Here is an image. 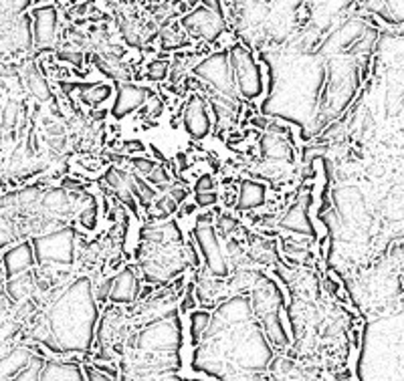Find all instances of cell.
I'll list each match as a JSON object with an SVG mask.
<instances>
[{
    "label": "cell",
    "mask_w": 404,
    "mask_h": 381,
    "mask_svg": "<svg viewBox=\"0 0 404 381\" xmlns=\"http://www.w3.org/2000/svg\"><path fill=\"white\" fill-rule=\"evenodd\" d=\"M95 297L89 278L75 281L65 290L49 313V329L55 335L57 343L65 351H85L93 339V327L97 323Z\"/></svg>",
    "instance_id": "obj_1"
},
{
    "label": "cell",
    "mask_w": 404,
    "mask_h": 381,
    "mask_svg": "<svg viewBox=\"0 0 404 381\" xmlns=\"http://www.w3.org/2000/svg\"><path fill=\"white\" fill-rule=\"evenodd\" d=\"M358 378L403 380V315L380 319L366 327Z\"/></svg>",
    "instance_id": "obj_2"
},
{
    "label": "cell",
    "mask_w": 404,
    "mask_h": 381,
    "mask_svg": "<svg viewBox=\"0 0 404 381\" xmlns=\"http://www.w3.org/2000/svg\"><path fill=\"white\" fill-rule=\"evenodd\" d=\"M229 65L233 71V79L240 97L245 99H257L263 93V73L255 63L253 53L245 45H235L229 51Z\"/></svg>",
    "instance_id": "obj_3"
},
{
    "label": "cell",
    "mask_w": 404,
    "mask_h": 381,
    "mask_svg": "<svg viewBox=\"0 0 404 381\" xmlns=\"http://www.w3.org/2000/svg\"><path fill=\"white\" fill-rule=\"evenodd\" d=\"M38 264H71L75 256L73 228H59L49 234L37 236L33 242Z\"/></svg>",
    "instance_id": "obj_4"
},
{
    "label": "cell",
    "mask_w": 404,
    "mask_h": 381,
    "mask_svg": "<svg viewBox=\"0 0 404 381\" xmlns=\"http://www.w3.org/2000/svg\"><path fill=\"white\" fill-rule=\"evenodd\" d=\"M192 73L199 79L206 81L208 85H212V89L219 91L221 95H226V97L237 101L239 91H237L233 71H231V65H229V54L224 51L208 54L206 59H202L201 63H196L192 67Z\"/></svg>",
    "instance_id": "obj_5"
},
{
    "label": "cell",
    "mask_w": 404,
    "mask_h": 381,
    "mask_svg": "<svg viewBox=\"0 0 404 381\" xmlns=\"http://www.w3.org/2000/svg\"><path fill=\"white\" fill-rule=\"evenodd\" d=\"M182 341V333H180V327L178 321H166L160 319L152 325H147L146 329L140 331L136 343L140 349L144 351H152V353H174Z\"/></svg>",
    "instance_id": "obj_6"
},
{
    "label": "cell",
    "mask_w": 404,
    "mask_h": 381,
    "mask_svg": "<svg viewBox=\"0 0 404 381\" xmlns=\"http://www.w3.org/2000/svg\"><path fill=\"white\" fill-rule=\"evenodd\" d=\"M184 31H188L196 38H204V40H215L224 33L226 24H224V17L217 10L206 8L204 4L194 8L192 13H188L182 18Z\"/></svg>",
    "instance_id": "obj_7"
},
{
    "label": "cell",
    "mask_w": 404,
    "mask_h": 381,
    "mask_svg": "<svg viewBox=\"0 0 404 381\" xmlns=\"http://www.w3.org/2000/svg\"><path fill=\"white\" fill-rule=\"evenodd\" d=\"M194 240L201 246V253L204 256L206 269L215 276H226L229 274V267L222 254V246L219 242V236L215 232V228L210 224H201L194 232Z\"/></svg>",
    "instance_id": "obj_8"
},
{
    "label": "cell",
    "mask_w": 404,
    "mask_h": 381,
    "mask_svg": "<svg viewBox=\"0 0 404 381\" xmlns=\"http://www.w3.org/2000/svg\"><path fill=\"white\" fill-rule=\"evenodd\" d=\"M182 121L184 129L196 140H202V137H206L210 133L212 121H210V115H208V109H206V101L202 99L201 95H190L188 97V101L184 103Z\"/></svg>",
    "instance_id": "obj_9"
},
{
    "label": "cell",
    "mask_w": 404,
    "mask_h": 381,
    "mask_svg": "<svg viewBox=\"0 0 404 381\" xmlns=\"http://www.w3.org/2000/svg\"><path fill=\"white\" fill-rule=\"evenodd\" d=\"M152 93L147 87H140V85H134L131 81H126L117 87V95H115V101H113V107H111V115L115 119H122L129 113L138 111V109L144 105L147 97Z\"/></svg>",
    "instance_id": "obj_10"
},
{
    "label": "cell",
    "mask_w": 404,
    "mask_h": 381,
    "mask_svg": "<svg viewBox=\"0 0 404 381\" xmlns=\"http://www.w3.org/2000/svg\"><path fill=\"white\" fill-rule=\"evenodd\" d=\"M106 181L110 186L111 190L115 192L117 200L122 204H126L131 212L138 210V200H140V194H138V188H136V181H134V176L131 172H126L122 167H115L111 165L106 174Z\"/></svg>",
    "instance_id": "obj_11"
},
{
    "label": "cell",
    "mask_w": 404,
    "mask_h": 381,
    "mask_svg": "<svg viewBox=\"0 0 404 381\" xmlns=\"http://www.w3.org/2000/svg\"><path fill=\"white\" fill-rule=\"evenodd\" d=\"M57 24H59V15H57L55 6L45 4L37 6L33 10V40L38 47H49L53 45L57 36Z\"/></svg>",
    "instance_id": "obj_12"
},
{
    "label": "cell",
    "mask_w": 404,
    "mask_h": 381,
    "mask_svg": "<svg viewBox=\"0 0 404 381\" xmlns=\"http://www.w3.org/2000/svg\"><path fill=\"white\" fill-rule=\"evenodd\" d=\"M140 294V281H138V274L134 269H122L113 278H111L110 287V297L113 303L117 305H128L134 303Z\"/></svg>",
    "instance_id": "obj_13"
},
{
    "label": "cell",
    "mask_w": 404,
    "mask_h": 381,
    "mask_svg": "<svg viewBox=\"0 0 404 381\" xmlns=\"http://www.w3.org/2000/svg\"><path fill=\"white\" fill-rule=\"evenodd\" d=\"M35 251H33V244L31 242H20L17 246L8 248L4 256H2V264H4V272H6V278H13V276H20L29 269L35 267Z\"/></svg>",
    "instance_id": "obj_14"
},
{
    "label": "cell",
    "mask_w": 404,
    "mask_h": 381,
    "mask_svg": "<svg viewBox=\"0 0 404 381\" xmlns=\"http://www.w3.org/2000/svg\"><path fill=\"white\" fill-rule=\"evenodd\" d=\"M310 206H308V196L295 202L294 206L289 208V212L285 214V218L279 222V226L283 230L289 232H297V234H312V222H310Z\"/></svg>",
    "instance_id": "obj_15"
},
{
    "label": "cell",
    "mask_w": 404,
    "mask_h": 381,
    "mask_svg": "<svg viewBox=\"0 0 404 381\" xmlns=\"http://www.w3.org/2000/svg\"><path fill=\"white\" fill-rule=\"evenodd\" d=\"M93 65L97 67V71H101L106 77H110L117 83L131 81V69L122 61V54L93 53Z\"/></svg>",
    "instance_id": "obj_16"
},
{
    "label": "cell",
    "mask_w": 404,
    "mask_h": 381,
    "mask_svg": "<svg viewBox=\"0 0 404 381\" xmlns=\"http://www.w3.org/2000/svg\"><path fill=\"white\" fill-rule=\"evenodd\" d=\"M83 378L81 367L67 361H45L38 373V380L43 381H81Z\"/></svg>",
    "instance_id": "obj_17"
},
{
    "label": "cell",
    "mask_w": 404,
    "mask_h": 381,
    "mask_svg": "<svg viewBox=\"0 0 404 381\" xmlns=\"http://www.w3.org/2000/svg\"><path fill=\"white\" fill-rule=\"evenodd\" d=\"M251 305H249V301L247 299H243V297H235V299H231V301H226V303H222L219 311H217V315L215 317H219L224 325H235V323H245L249 317H251Z\"/></svg>",
    "instance_id": "obj_18"
},
{
    "label": "cell",
    "mask_w": 404,
    "mask_h": 381,
    "mask_svg": "<svg viewBox=\"0 0 404 381\" xmlns=\"http://www.w3.org/2000/svg\"><path fill=\"white\" fill-rule=\"evenodd\" d=\"M31 359H33V353L29 349H15V351L6 353L0 359V380L17 378L20 369H24V365Z\"/></svg>",
    "instance_id": "obj_19"
},
{
    "label": "cell",
    "mask_w": 404,
    "mask_h": 381,
    "mask_svg": "<svg viewBox=\"0 0 404 381\" xmlns=\"http://www.w3.org/2000/svg\"><path fill=\"white\" fill-rule=\"evenodd\" d=\"M265 186L253 180H245L240 184L239 190V210H253L265 204Z\"/></svg>",
    "instance_id": "obj_20"
},
{
    "label": "cell",
    "mask_w": 404,
    "mask_h": 381,
    "mask_svg": "<svg viewBox=\"0 0 404 381\" xmlns=\"http://www.w3.org/2000/svg\"><path fill=\"white\" fill-rule=\"evenodd\" d=\"M261 149H263V156L269 160H289L291 158V149L287 142L281 137V133L267 131L261 137Z\"/></svg>",
    "instance_id": "obj_21"
},
{
    "label": "cell",
    "mask_w": 404,
    "mask_h": 381,
    "mask_svg": "<svg viewBox=\"0 0 404 381\" xmlns=\"http://www.w3.org/2000/svg\"><path fill=\"white\" fill-rule=\"evenodd\" d=\"M79 99L85 103V105H92L97 107L101 105L103 101H108L111 97V87L110 85H103V83H87V85H79Z\"/></svg>",
    "instance_id": "obj_22"
},
{
    "label": "cell",
    "mask_w": 404,
    "mask_h": 381,
    "mask_svg": "<svg viewBox=\"0 0 404 381\" xmlns=\"http://www.w3.org/2000/svg\"><path fill=\"white\" fill-rule=\"evenodd\" d=\"M263 325H265V337L271 345L277 347H283L287 345V333H285V327L281 323V319L277 317L275 311H269L263 315Z\"/></svg>",
    "instance_id": "obj_23"
},
{
    "label": "cell",
    "mask_w": 404,
    "mask_h": 381,
    "mask_svg": "<svg viewBox=\"0 0 404 381\" xmlns=\"http://www.w3.org/2000/svg\"><path fill=\"white\" fill-rule=\"evenodd\" d=\"M41 206L51 212V214H63L69 210V198H67V192L65 188H55V190H49L47 194L41 196Z\"/></svg>",
    "instance_id": "obj_24"
},
{
    "label": "cell",
    "mask_w": 404,
    "mask_h": 381,
    "mask_svg": "<svg viewBox=\"0 0 404 381\" xmlns=\"http://www.w3.org/2000/svg\"><path fill=\"white\" fill-rule=\"evenodd\" d=\"M27 85H29L31 93L37 97L38 101H47V99L51 97V89H49L47 81L43 79V75H41L35 67H31V69L27 71Z\"/></svg>",
    "instance_id": "obj_25"
},
{
    "label": "cell",
    "mask_w": 404,
    "mask_h": 381,
    "mask_svg": "<svg viewBox=\"0 0 404 381\" xmlns=\"http://www.w3.org/2000/svg\"><path fill=\"white\" fill-rule=\"evenodd\" d=\"M117 27H120V33L122 36L126 38V43L131 45V47H142V43H144V33H142V29L131 20V18H120V22H117Z\"/></svg>",
    "instance_id": "obj_26"
},
{
    "label": "cell",
    "mask_w": 404,
    "mask_h": 381,
    "mask_svg": "<svg viewBox=\"0 0 404 381\" xmlns=\"http://www.w3.org/2000/svg\"><path fill=\"white\" fill-rule=\"evenodd\" d=\"M160 43H162L166 51H176V49L184 47L186 38H184V33L176 24H170V27H164L160 31Z\"/></svg>",
    "instance_id": "obj_27"
},
{
    "label": "cell",
    "mask_w": 404,
    "mask_h": 381,
    "mask_svg": "<svg viewBox=\"0 0 404 381\" xmlns=\"http://www.w3.org/2000/svg\"><path fill=\"white\" fill-rule=\"evenodd\" d=\"M210 313L208 311H194L190 315V333H192V341L199 343L202 339V335L206 333L208 323H210Z\"/></svg>",
    "instance_id": "obj_28"
},
{
    "label": "cell",
    "mask_w": 404,
    "mask_h": 381,
    "mask_svg": "<svg viewBox=\"0 0 404 381\" xmlns=\"http://www.w3.org/2000/svg\"><path fill=\"white\" fill-rule=\"evenodd\" d=\"M146 180L152 184V186H158V188H170L172 186V180H170V174L166 172V167L162 163H156L152 167V172L146 176Z\"/></svg>",
    "instance_id": "obj_29"
},
{
    "label": "cell",
    "mask_w": 404,
    "mask_h": 381,
    "mask_svg": "<svg viewBox=\"0 0 404 381\" xmlns=\"http://www.w3.org/2000/svg\"><path fill=\"white\" fill-rule=\"evenodd\" d=\"M168 75H170V65L166 61H152L147 65L146 77L150 81H164Z\"/></svg>",
    "instance_id": "obj_30"
},
{
    "label": "cell",
    "mask_w": 404,
    "mask_h": 381,
    "mask_svg": "<svg viewBox=\"0 0 404 381\" xmlns=\"http://www.w3.org/2000/svg\"><path fill=\"white\" fill-rule=\"evenodd\" d=\"M144 117H150V119H156V117H160L162 115V111H164V103L160 101V97H156V95H150L146 101H144Z\"/></svg>",
    "instance_id": "obj_31"
},
{
    "label": "cell",
    "mask_w": 404,
    "mask_h": 381,
    "mask_svg": "<svg viewBox=\"0 0 404 381\" xmlns=\"http://www.w3.org/2000/svg\"><path fill=\"white\" fill-rule=\"evenodd\" d=\"M386 18H390V22L401 24L403 22V0H384Z\"/></svg>",
    "instance_id": "obj_32"
},
{
    "label": "cell",
    "mask_w": 404,
    "mask_h": 381,
    "mask_svg": "<svg viewBox=\"0 0 404 381\" xmlns=\"http://www.w3.org/2000/svg\"><path fill=\"white\" fill-rule=\"evenodd\" d=\"M129 163L134 165V172H136V174H140L142 178H146L147 174L152 172V167L156 165L154 160H147V158H131Z\"/></svg>",
    "instance_id": "obj_33"
},
{
    "label": "cell",
    "mask_w": 404,
    "mask_h": 381,
    "mask_svg": "<svg viewBox=\"0 0 404 381\" xmlns=\"http://www.w3.org/2000/svg\"><path fill=\"white\" fill-rule=\"evenodd\" d=\"M19 121V105L17 103H8L2 111V126L13 127Z\"/></svg>",
    "instance_id": "obj_34"
},
{
    "label": "cell",
    "mask_w": 404,
    "mask_h": 381,
    "mask_svg": "<svg viewBox=\"0 0 404 381\" xmlns=\"http://www.w3.org/2000/svg\"><path fill=\"white\" fill-rule=\"evenodd\" d=\"M8 292H10V297L17 301V299H20V297H24L27 294V281L24 278H10V283H8Z\"/></svg>",
    "instance_id": "obj_35"
},
{
    "label": "cell",
    "mask_w": 404,
    "mask_h": 381,
    "mask_svg": "<svg viewBox=\"0 0 404 381\" xmlns=\"http://www.w3.org/2000/svg\"><path fill=\"white\" fill-rule=\"evenodd\" d=\"M57 57H59L61 61L71 63V65H75V67H81V65H83V61H85V53H83V51H61Z\"/></svg>",
    "instance_id": "obj_36"
},
{
    "label": "cell",
    "mask_w": 404,
    "mask_h": 381,
    "mask_svg": "<svg viewBox=\"0 0 404 381\" xmlns=\"http://www.w3.org/2000/svg\"><path fill=\"white\" fill-rule=\"evenodd\" d=\"M217 192L210 190V192H196V198H194V204L201 206V208H208V206H215L217 204Z\"/></svg>",
    "instance_id": "obj_37"
},
{
    "label": "cell",
    "mask_w": 404,
    "mask_h": 381,
    "mask_svg": "<svg viewBox=\"0 0 404 381\" xmlns=\"http://www.w3.org/2000/svg\"><path fill=\"white\" fill-rule=\"evenodd\" d=\"M182 256L186 258V262L192 264V267H199V264H201V258H199V253H196V246H194L192 242H188V244L184 246Z\"/></svg>",
    "instance_id": "obj_38"
},
{
    "label": "cell",
    "mask_w": 404,
    "mask_h": 381,
    "mask_svg": "<svg viewBox=\"0 0 404 381\" xmlns=\"http://www.w3.org/2000/svg\"><path fill=\"white\" fill-rule=\"evenodd\" d=\"M219 230H222L224 234L235 232L237 230V220L233 216H229V214H221V218H219Z\"/></svg>",
    "instance_id": "obj_39"
},
{
    "label": "cell",
    "mask_w": 404,
    "mask_h": 381,
    "mask_svg": "<svg viewBox=\"0 0 404 381\" xmlns=\"http://www.w3.org/2000/svg\"><path fill=\"white\" fill-rule=\"evenodd\" d=\"M110 287H111V278H106V281H101L99 283V287L95 290V301H99V303H103V301H108V297H110Z\"/></svg>",
    "instance_id": "obj_40"
},
{
    "label": "cell",
    "mask_w": 404,
    "mask_h": 381,
    "mask_svg": "<svg viewBox=\"0 0 404 381\" xmlns=\"http://www.w3.org/2000/svg\"><path fill=\"white\" fill-rule=\"evenodd\" d=\"M217 188V181L212 176H201L196 181V192H210Z\"/></svg>",
    "instance_id": "obj_41"
},
{
    "label": "cell",
    "mask_w": 404,
    "mask_h": 381,
    "mask_svg": "<svg viewBox=\"0 0 404 381\" xmlns=\"http://www.w3.org/2000/svg\"><path fill=\"white\" fill-rule=\"evenodd\" d=\"M81 222H83L87 228H93V224H95V206H92V208H87V210L81 212Z\"/></svg>",
    "instance_id": "obj_42"
},
{
    "label": "cell",
    "mask_w": 404,
    "mask_h": 381,
    "mask_svg": "<svg viewBox=\"0 0 404 381\" xmlns=\"http://www.w3.org/2000/svg\"><path fill=\"white\" fill-rule=\"evenodd\" d=\"M10 240H13V234H10V230H8V228H6V226H4V224L0 222V248H2V246H6V244H8Z\"/></svg>",
    "instance_id": "obj_43"
},
{
    "label": "cell",
    "mask_w": 404,
    "mask_h": 381,
    "mask_svg": "<svg viewBox=\"0 0 404 381\" xmlns=\"http://www.w3.org/2000/svg\"><path fill=\"white\" fill-rule=\"evenodd\" d=\"M168 190H170V194H172V200H176V202H184V200H186V190H184V188H174V186H170Z\"/></svg>",
    "instance_id": "obj_44"
},
{
    "label": "cell",
    "mask_w": 404,
    "mask_h": 381,
    "mask_svg": "<svg viewBox=\"0 0 404 381\" xmlns=\"http://www.w3.org/2000/svg\"><path fill=\"white\" fill-rule=\"evenodd\" d=\"M202 4H204L206 8H210V10H217V13H221V15H222L221 0H204Z\"/></svg>",
    "instance_id": "obj_45"
},
{
    "label": "cell",
    "mask_w": 404,
    "mask_h": 381,
    "mask_svg": "<svg viewBox=\"0 0 404 381\" xmlns=\"http://www.w3.org/2000/svg\"><path fill=\"white\" fill-rule=\"evenodd\" d=\"M0 206H2V200H0Z\"/></svg>",
    "instance_id": "obj_46"
}]
</instances>
